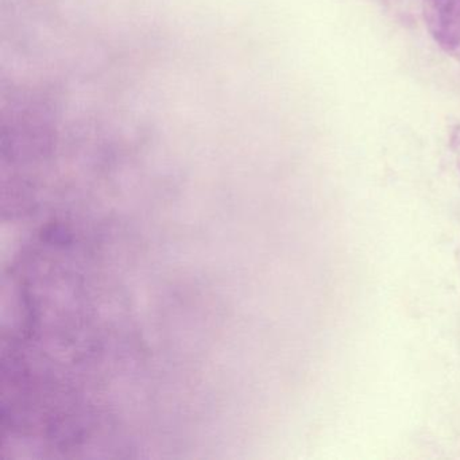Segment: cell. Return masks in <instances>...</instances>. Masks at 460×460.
<instances>
[{"label": "cell", "mask_w": 460, "mask_h": 460, "mask_svg": "<svg viewBox=\"0 0 460 460\" xmlns=\"http://www.w3.org/2000/svg\"><path fill=\"white\" fill-rule=\"evenodd\" d=\"M459 261H460V247H459Z\"/></svg>", "instance_id": "cell-3"}, {"label": "cell", "mask_w": 460, "mask_h": 460, "mask_svg": "<svg viewBox=\"0 0 460 460\" xmlns=\"http://www.w3.org/2000/svg\"><path fill=\"white\" fill-rule=\"evenodd\" d=\"M448 147L454 158L455 169L460 177V123L455 125L449 131Z\"/></svg>", "instance_id": "cell-2"}, {"label": "cell", "mask_w": 460, "mask_h": 460, "mask_svg": "<svg viewBox=\"0 0 460 460\" xmlns=\"http://www.w3.org/2000/svg\"><path fill=\"white\" fill-rule=\"evenodd\" d=\"M376 2L403 17L421 21L425 9L432 4L433 0H376Z\"/></svg>", "instance_id": "cell-1"}]
</instances>
